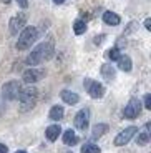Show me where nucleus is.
Here are the masks:
<instances>
[{
    "label": "nucleus",
    "instance_id": "obj_3",
    "mask_svg": "<svg viewBox=\"0 0 151 153\" xmlns=\"http://www.w3.org/2000/svg\"><path fill=\"white\" fill-rule=\"evenodd\" d=\"M17 98L22 102L25 107H33L37 103V98H38V90L33 87H27V88H20V93Z\"/></svg>",
    "mask_w": 151,
    "mask_h": 153
},
{
    "label": "nucleus",
    "instance_id": "obj_27",
    "mask_svg": "<svg viewBox=\"0 0 151 153\" xmlns=\"http://www.w3.org/2000/svg\"><path fill=\"white\" fill-rule=\"evenodd\" d=\"M103 38H105V35H100V37H96V38H95V43H96V45H98V43H101Z\"/></svg>",
    "mask_w": 151,
    "mask_h": 153
},
{
    "label": "nucleus",
    "instance_id": "obj_17",
    "mask_svg": "<svg viewBox=\"0 0 151 153\" xmlns=\"http://www.w3.org/2000/svg\"><path fill=\"white\" fill-rule=\"evenodd\" d=\"M108 131V125H105V123H98V125H95L93 126V130H91V138H100L103 137V135Z\"/></svg>",
    "mask_w": 151,
    "mask_h": 153
},
{
    "label": "nucleus",
    "instance_id": "obj_15",
    "mask_svg": "<svg viewBox=\"0 0 151 153\" xmlns=\"http://www.w3.org/2000/svg\"><path fill=\"white\" fill-rule=\"evenodd\" d=\"M148 142H150V125L144 126L143 130L138 133V137H136V143L138 145H148Z\"/></svg>",
    "mask_w": 151,
    "mask_h": 153
},
{
    "label": "nucleus",
    "instance_id": "obj_20",
    "mask_svg": "<svg viewBox=\"0 0 151 153\" xmlns=\"http://www.w3.org/2000/svg\"><path fill=\"white\" fill-rule=\"evenodd\" d=\"M85 30H87V23H85L83 20H76V22L73 23V32H75L76 35L85 33Z\"/></svg>",
    "mask_w": 151,
    "mask_h": 153
},
{
    "label": "nucleus",
    "instance_id": "obj_4",
    "mask_svg": "<svg viewBox=\"0 0 151 153\" xmlns=\"http://www.w3.org/2000/svg\"><path fill=\"white\" fill-rule=\"evenodd\" d=\"M20 88L22 85L19 83L17 80H12V82H7V83L2 87V95H4L5 100H15L20 93Z\"/></svg>",
    "mask_w": 151,
    "mask_h": 153
},
{
    "label": "nucleus",
    "instance_id": "obj_19",
    "mask_svg": "<svg viewBox=\"0 0 151 153\" xmlns=\"http://www.w3.org/2000/svg\"><path fill=\"white\" fill-rule=\"evenodd\" d=\"M63 142H65V145H75V143L78 142L75 131H73V130H67V131H65V133H63Z\"/></svg>",
    "mask_w": 151,
    "mask_h": 153
},
{
    "label": "nucleus",
    "instance_id": "obj_22",
    "mask_svg": "<svg viewBox=\"0 0 151 153\" xmlns=\"http://www.w3.org/2000/svg\"><path fill=\"white\" fill-rule=\"evenodd\" d=\"M106 55H108V58H111V60H116L121 53H120V50L118 48H111V50H108V53Z\"/></svg>",
    "mask_w": 151,
    "mask_h": 153
},
{
    "label": "nucleus",
    "instance_id": "obj_7",
    "mask_svg": "<svg viewBox=\"0 0 151 153\" xmlns=\"http://www.w3.org/2000/svg\"><path fill=\"white\" fill-rule=\"evenodd\" d=\"M135 133H136V126H128V128H125L123 131H120V133L116 135V138H115V145L116 146L126 145V143L135 137Z\"/></svg>",
    "mask_w": 151,
    "mask_h": 153
},
{
    "label": "nucleus",
    "instance_id": "obj_5",
    "mask_svg": "<svg viewBox=\"0 0 151 153\" xmlns=\"http://www.w3.org/2000/svg\"><path fill=\"white\" fill-rule=\"evenodd\" d=\"M45 76V70H42V68H28V70H25L23 72V75H22V78H23V82L25 83H37V82H40Z\"/></svg>",
    "mask_w": 151,
    "mask_h": 153
},
{
    "label": "nucleus",
    "instance_id": "obj_30",
    "mask_svg": "<svg viewBox=\"0 0 151 153\" xmlns=\"http://www.w3.org/2000/svg\"><path fill=\"white\" fill-rule=\"evenodd\" d=\"M4 2H5V4H8V2H10V0H4Z\"/></svg>",
    "mask_w": 151,
    "mask_h": 153
},
{
    "label": "nucleus",
    "instance_id": "obj_10",
    "mask_svg": "<svg viewBox=\"0 0 151 153\" xmlns=\"http://www.w3.org/2000/svg\"><path fill=\"white\" fill-rule=\"evenodd\" d=\"M90 123V111L88 110H80L75 115V126L78 130H87Z\"/></svg>",
    "mask_w": 151,
    "mask_h": 153
},
{
    "label": "nucleus",
    "instance_id": "obj_8",
    "mask_svg": "<svg viewBox=\"0 0 151 153\" xmlns=\"http://www.w3.org/2000/svg\"><path fill=\"white\" fill-rule=\"evenodd\" d=\"M140 111H141V103H140V100L138 98H131L128 102V105L125 107V117L126 118H136L138 115H140Z\"/></svg>",
    "mask_w": 151,
    "mask_h": 153
},
{
    "label": "nucleus",
    "instance_id": "obj_26",
    "mask_svg": "<svg viewBox=\"0 0 151 153\" xmlns=\"http://www.w3.org/2000/svg\"><path fill=\"white\" fill-rule=\"evenodd\" d=\"M0 153H8V148L5 145H2V143H0Z\"/></svg>",
    "mask_w": 151,
    "mask_h": 153
},
{
    "label": "nucleus",
    "instance_id": "obj_25",
    "mask_svg": "<svg viewBox=\"0 0 151 153\" xmlns=\"http://www.w3.org/2000/svg\"><path fill=\"white\" fill-rule=\"evenodd\" d=\"M144 27H146L148 30H151V20H150V19H146V20H144Z\"/></svg>",
    "mask_w": 151,
    "mask_h": 153
},
{
    "label": "nucleus",
    "instance_id": "obj_18",
    "mask_svg": "<svg viewBox=\"0 0 151 153\" xmlns=\"http://www.w3.org/2000/svg\"><path fill=\"white\" fill-rule=\"evenodd\" d=\"M115 75H116V72H115V68L111 65H103L101 67V76L106 82H111L115 78Z\"/></svg>",
    "mask_w": 151,
    "mask_h": 153
},
{
    "label": "nucleus",
    "instance_id": "obj_14",
    "mask_svg": "<svg viewBox=\"0 0 151 153\" xmlns=\"http://www.w3.org/2000/svg\"><path fill=\"white\" fill-rule=\"evenodd\" d=\"M61 100H63L65 103H68V105H75V103H78L80 97L76 95V93H73V92L63 90V92H61Z\"/></svg>",
    "mask_w": 151,
    "mask_h": 153
},
{
    "label": "nucleus",
    "instance_id": "obj_16",
    "mask_svg": "<svg viewBox=\"0 0 151 153\" xmlns=\"http://www.w3.org/2000/svg\"><path fill=\"white\" fill-rule=\"evenodd\" d=\"M60 131H61L60 125H50L48 128H47L45 135H47V138H48L50 142H55V140L58 138V135H60Z\"/></svg>",
    "mask_w": 151,
    "mask_h": 153
},
{
    "label": "nucleus",
    "instance_id": "obj_13",
    "mask_svg": "<svg viewBox=\"0 0 151 153\" xmlns=\"http://www.w3.org/2000/svg\"><path fill=\"white\" fill-rule=\"evenodd\" d=\"M63 113H65L63 107H60V105H55V107H52V110H50L48 118L53 120V122H58V120L63 118Z\"/></svg>",
    "mask_w": 151,
    "mask_h": 153
},
{
    "label": "nucleus",
    "instance_id": "obj_28",
    "mask_svg": "<svg viewBox=\"0 0 151 153\" xmlns=\"http://www.w3.org/2000/svg\"><path fill=\"white\" fill-rule=\"evenodd\" d=\"M4 111V103H2V98H0V113Z\"/></svg>",
    "mask_w": 151,
    "mask_h": 153
},
{
    "label": "nucleus",
    "instance_id": "obj_31",
    "mask_svg": "<svg viewBox=\"0 0 151 153\" xmlns=\"http://www.w3.org/2000/svg\"><path fill=\"white\" fill-rule=\"evenodd\" d=\"M17 153H27V152H17Z\"/></svg>",
    "mask_w": 151,
    "mask_h": 153
},
{
    "label": "nucleus",
    "instance_id": "obj_6",
    "mask_svg": "<svg viewBox=\"0 0 151 153\" xmlns=\"http://www.w3.org/2000/svg\"><path fill=\"white\" fill-rule=\"evenodd\" d=\"M85 87H87L88 93H90L91 98H101L105 95V87L98 82H93V80H85Z\"/></svg>",
    "mask_w": 151,
    "mask_h": 153
},
{
    "label": "nucleus",
    "instance_id": "obj_21",
    "mask_svg": "<svg viewBox=\"0 0 151 153\" xmlns=\"http://www.w3.org/2000/svg\"><path fill=\"white\" fill-rule=\"evenodd\" d=\"M81 153H101V152H100V148L96 145H93V143H85V145L81 146Z\"/></svg>",
    "mask_w": 151,
    "mask_h": 153
},
{
    "label": "nucleus",
    "instance_id": "obj_11",
    "mask_svg": "<svg viewBox=\"0 0 151 153\" xmlns=\"http://www.w3.org/2000/svg\"><path fill=\"white\" fill-rule=\"evenodd\" d=\"M116 62H118V68L120 70H123V72H131L133 63H131V58L128 55H120L116 58Z\"/></svg>",
    "mask_w": 151,
    "mask_h": 153
},
{
    "label": "nucleus",
    "instance_id": "obj_24",
    "mask_svg": "<svg viewBox=\"0 0 151 153\" xmlns=\"http://www.w3.org/2000/svg\"><path fill=\"white\" fill-rule=\"evenodd\" d=\"M17 4H19L22 8H27L28 7V0H17Z\"/></svg>",
    "mask_w": 151,
    "mask_h": 153
},
{
    "label": "nucleus",
    "instance_id": "obj_9",
    "mask_svg": "<svg viewBox=\"0 0 151 153\" xmlns=\"http://www.w3.org/2000/svg\"><path fill=\"white\" fill-rule=\"evenodd\" d=\"M25 23H27V15L25 13H19V15H15L13 19L10 20V33L17 35L23 27H25Z\"/></svg>",
    "mask_w": 151,
    "mask_h": 153
},
{
    "label": "nucleus",
    "instance_id": "obj_23",
    "mask_svg": "<svg viewBox=\"0 0 151 153\" xmlns=\"http://www.w3.org/2000/svg\"><path fill=\"white\" fill-rule=\"evenodd\" d=\"M144 107L151 108V95H144Z\"/></svg>",
    "mask_w": 151,
    "mask_h": 153
},
{
    "label": "nucleus",
    "instance_id": "obj_12",
    "mask_svg": "<svg viewBox=\"0 0 151 153\" xmlns=\"http://www.w3.org/2000/svg\"><path fill=\"white\" fill-rule=\"evenodd\" d=\"M103 22L106 23V25H120V22H121V19H120V15H116L115 12H105L103 13Z\"/></svg>",
    "mask_w": 151,
    "mask_h": 153
},
{
    "label": "nucleus",
    "instance_id": "obj_29",
    "mask_svg": "<svg viewBox=\"0 0 151 153\" xmlns=\"http://www.w3.org/2000/svg\"><path fill=\"white\" fill-rule=\"evenodd\" d=\"M63 2H65V0H55V4H57V5H60V4H63Z\"/></svg>",
    "mask_w": 151,
    "mask_h": 153
},
{
    "label": "nucleus",
    "instance_id": "obj_2",
    "mask_svg": "<svg viewBox=\"0 0 151 153\" xmlns=\"http://www.w3.org/2000/svg\"><path fill=\"white\" fill-rule=\"evenodd\" d=\"M38 38V30L35 27H23L22 33L19 37V42H17V48L19 50H27L30 48Z\"/></svg>",
    "mask_w": 151,
    "mask_h": 153
},
{
    "label": "nucleus",
    "instance_id": "obj_1",
    "mask_svg": "<svg viewBox=\"0 0 151 153\" xmlns=\"http://www.w3.org/2000/svg\"><path fill=\"white\" fill-rule=\"evenodd\" d=\"M53 55V42H43L40 45H37L33 50H32V53L27 57V65H40L42 62L48 60L52 58Z\"/></svg>",
    "mask_w": 151,
    "mask_h": 153
}]
</instances>
